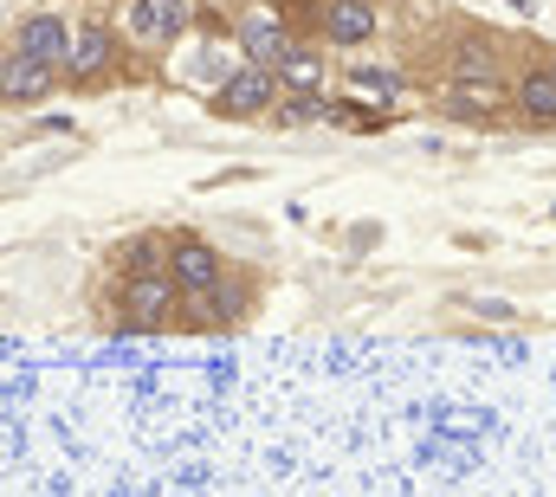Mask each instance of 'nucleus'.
Listing matches in <instances>:
<instances>
[{
    "instance_id": "f257e3e1",
    "label": "nucleus",
    "mask_w": 556,
    "mask_h": 497,
    "mask_svg": "<svg viewBox=\"0 0 556 497\" xmlns=\"http://www.w3.org/2000/svg\"><path fill=\"white\" fill-rule=\"evenodd\" d=\"M181 284L168 278V271H130V278H117V291H111V323L117 330H168V323H181Z\"/></svg>"
},
{
    "instance_id": "f03ea898",
    "label": "nucleus",
    "mask_w": 556,
    "mask_h": 497,
    "mask_svg": "<svg viewBox=\"0 0 556 497\" xmlns=\"http://www.w3.org/2000/svg\"><path fill=\"white\" fill-rule=\"evenodd\" d=\"M194 26H201V0H124L117 7V33H124V46L142 52V59L181 46Z\"/></svg>"
},
{
    "instance_id": "7ed1b4c3",
    "label": "nucleus",
    "mask_w": 556,
    "mask_h": 497,
    "mask_svg": "<svg viewBox=\"0 0 556 497\" xmlns=\"http://www.w3.org/2000/svg\"><path fill=\"white\" fill-rule=\"evenodd\" d=\"M227 39H233V52H240V65H285V52L298 46V26L285 20V7L278 0H247V7H233L227 13Z\"/></svg>"
},
{
    "instance_id": "20e7f679",
    "label": "nucleus",
    "mask_w": 556,
    "mask_h": 497,
    "mask_svg": "<svg viewBox=\"0 0 556 497\" xmlns=\"http://www.w3.org/2000/svg\"><path fill=\"white\" fill-rule=\"evenodd\" d=\"M124 59H130V46H124L117 20L111 13H85L78 39H72V59H65V85L72 91H98V85H111L124 72Z\"/></svg>"
},
{
    "instance_id": "39448f33",
    "label": "nucleus",
    "mask_w": 556,
    "mask_h": 497,
    "mask_svg": "<svg viewBox=\"0 0 556 497\" xmlns=\"http://www.w3.org/2000/svg\"><path fill=\"white\" fill-rule=\"evenodd\" d=\"M278 104H285V78H278L273 65H233L207 91V111L227 117V124H266Z\"/></svg>"
},
{
    "instance_id": "423d86ee",
    "label": "nucleus",
    "mask_w": 556,
    "mask_h": 497,
    "mask_svg": "<svg viewBox=\"0 0 556 497\" xmlns=\"http://www.w3.org/2000/svg\"><path fill=\"white\" fill-rule=\"evenodd\" d=\"M72 39H78V20H65L59 7H33V13H20L13 33H7V46L46 59V65H59V72H65V59H72Z\"/></svg>"
},
{
    "instance_id": "0eeeda50",
    "label": "nucleus",
    "mask_w": 556,
    "mask_h": 497,
    "mask_svg": "<svg viewBox=\"0 0 556 497\" xmlns=\"http://www.w3.org/2000/svg\"><path fill=\"white\" fill-rule=\"evenodd\" d=\"M59 85H65V72H59V65L33 59V52H20V46H7V52H0V104L26 111V104H46Z\"/></svg>"
},
{
    "instance_id": "6e6552de",
    "label": "nucleus",
    "mask_w": 556,
    "mask_h": 497,
    "mask_svg": "<svg viewBox=\"0 0 556 497\" xmlns=\"http://www.w3.org/2000/svg\"><path fill=\"white\" fill-rule=\"evenodd\" d=\"M317 39H324L330 52H356V46H376V39H382V0H324Z\"/></svg>"
},
{
    "instance_id": "1a4fd4ad",
    "label": "nucleus",
    "mask_w": 556,
    "mask_h": 497,
    "mask_svg": "<svg viewBox=\"0 0 556 497\" xmlns=\"http://www.w3.org/2000/svg\"><path fill=\"white\" fill-rule=\"evenodd\" d=\"M446 85H505V39L498 33H459L446 52Z\"/></svg>"
},
{
    "instance_id": "9d476101",
    "label": "nucleus",
    "mask_w": 556,
    "mask_h": 497,
    "mask_svg": "<svg viewBox=\"0 0 556 497\" xmlns=\"http://www.w3.org/2000/svg\"><path fill=\"white\" fill-rule=\"evenodd\" d=\"M168 278L181 284V297H201V291H220L227 284V252L194 240V233H175L168 246Z\"/></svg>"
},
{
    "instance_id": "9b49d317",
    "label": "nucleus",
    "mask_w": 556,
    "mask_h": 497,
    "mask_svg": "<svg viewBox=\"0 0 556 497\" xmlns=\"http://www.w3.org/2000/svg\"><path fill=\"white\" fill-rule=\"evenodd\" d=\"M511 104L531 129H556V65H525L511 78Z\"/></svg>"
},
{
    "instance_id": "f8f14e48",
    "label": "nucleus",
    "mask_w": 556,
    "mask_h": 497,
    "mask_svg": "<svg viewBox=\"0 0 556 497\" xmlns=\"http://www.w3.org/2000/svg\"><path fill=\"white\" fill-rule=\"evenodd\" d=\"M278 78H285V91H324V85H330V46H324V39H298V46L285 52Z\"/></svg>"
},
{
    "instance_id": "ddd939ff",
    "label": "nucleus",
    "mask_w": 556,
    "mask_h": 497,
    "mask_svg": "<svg viewBox=\"0 0 556 497\" xmlns=\"http://www.w3.org/2000/svg\"><path fill=\"white\" fill-rule=\"evenodd\" d=\"M240 310H247V291H240V284H220V291L188 297V304H181V323H188V330H227Z\"/></svg>"
},
{
    "instance_id": "4468645a",
    "label": "nucleus",
    "mask_w": 556,
    "mask_h": 497,
    "mask_svg": "<svg viewBox=\"0 0 556 497\" xmlns=\"http://www.w3.org/2000/svg\"><path fill=\"white\" fill-rule=\"evenodd\" d=\"M453 117H472V124H492L505 104H511V85H446V98H440Z\"/></svg>"
},
{
    "instance_id": "2eb2a0df",
    "label": "nucleus",
    "mask_w": 556,
    "mask_h": 497,
    "mask_svg": "<svg viewBox=\"0 0 556 497\" xmlns=\"http://www.w3.org/2000/svg\"><path fill=\"white\" fill-rule=\"evenodd\" d=\"M278 129H298V124H343V111L324 98V91H285V104L273 111Z\"/></svg>"
},
{
    "instance_id": "dca6fc26",
    "label": "nucleus",
    "mask_w": 556,
    "mask_h": 497,
    "mask_svg": "<svg viewBox=\"0 0 556 497\" xmlns=\"http://www.w3.org/2000/svg\"><path fill=\"white\" fill-rule=\"evenodd\" d=\"M168 246H175V240H162V233L124 240V246L111 252V271H117V278H130V271H168Z\"/></svg>"
},
{
    "instance_id": "f3484780",
    "label": "nucleus",
    "mask_w": 556,
    "mask_h": 497,
    "mask_svg": "<svg viewBox=\"0 0 556 497\" xmlns=\"http://www.w3.org/2000/svg\"><path fill=\"white\" fill-rule=\"evenodd\" d=\"M350 91H369L376 104H402V98H408V78H402L395 65H356V72H350Z\"/></svg>"
},
{
    "instance_id": "a211bd4d",
    "label": "nucleus",
    "mask_w": 556,
    "mask_h": 497,
    "mask_svg": "<svg viewBox=\"0 0 556 497\" xmlns=\"http://www.w3.org/2000/svg\"><path fill=\"white\" fill-rule=\"evenodd\" d=\"M220 7H227V13H233V7H247V0H220Z\"/></svg>"
},
{
    "instance_id": "6ab92c4d",
    "label": "nucleus",
    "mask_w": 556,
    "mask_h": 497,
    "mask_svg": "<svg viewBox=\"0 0 556 497\" xmlns=\"http://www.w3.org/2000/svg\"><path fill=\"white\" fill-rule=\"evenodd\" d=\"M551 65H556V52H551Z\"/></svg>"
}]
</instances>
